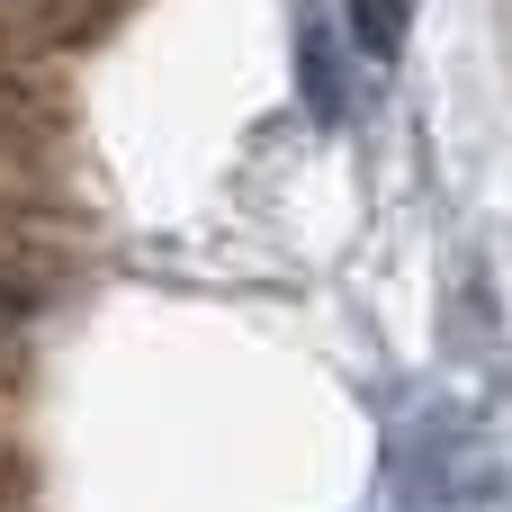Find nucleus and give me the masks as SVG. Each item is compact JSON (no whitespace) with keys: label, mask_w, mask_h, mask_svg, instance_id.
Returning a JSON list of instances; mask_svg holds the SVG:
<instances>
[{"label":"nucleus","mask_w":512,"mask_h":512,"mask_svg":"<svg viewBox=\"0 0 512 512\" xmlns=\"http://www.w3.org/2000/svg\"><path fill=\"white\" fill-rule=\"evenodd\" d=\"M351 27L369 54H396V27H405V0H351Z\"/></svg>","instance_id":"obj_1"}]
</instances>
